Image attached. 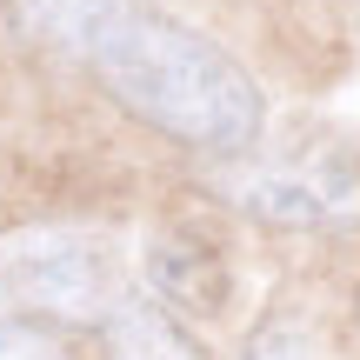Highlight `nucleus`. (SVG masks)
I'll return each instance as SVG.
<instances>
[{
	"label": "nucleus",
	"mask_w": 360,
	"mask_h": 360,
	"mask_svg": "<svg viewBox=\"0 0 360 360\" xmlns=\"http://www.w3.org/2000/svg\"><path fill=\"white\" fill-rule=\"evenodd\" d=\"M87 60L134 120H147L180 147L247 154L260 134V87L247 80V67L167 13L134 7L127 20H114L94 40Z\"/></svg>",
	"instance_id": "nucleus-1"
},
{
	"label": "nucleus",
	"mask_w": 360,
	"mask_h": 360,
	"mask_svg": "<svg viewBox=\"0 0 360 360\" xmlns=\"http://www.w3.org/2000/svg\"><path fill=\"white\" fill-rule=\"evenodd\" d=\"M127 267L107 233L40 227L0 247V307L47 314V321H114L127 307Z\"/></svg>",
	"instance_id": "nucleus-2"
},
{
	"label": "nucleus",
	"mask_w": 360,
	"mask_h": 360,
	"mask_svg": "<svg viewBox=\"0 0 360 360\" xmlns=\"http://www.w3.org/2000/svg\"><path fill=\"white\" fill-rule=\"evenodd\" d=\"M240 214L294 233H347L360 227V160L340 147H294V154H247L214 180Z\"/></svg>",
	"instance_id": "nucleus-3"
},
{
	"label": "nucleus",
	"mask_w": 360,
	"mask_h": 360,
	"mask_svg": "<svg viewBox=\"0 0 360 360\" xmlns=\"http://www.w3.org/2000/svg\"><path fill=\"white\" fill-rule=\"evenodd\" d=\"M134 0H13V27L34 47H67V53H94V40L114 20H127Z\"/></svg>",
	"instance_id": "nucleus-4"
},
{
	"label": "nucleus",
	"mask_w": 360,
	"mask_h": 360,
	"mask_svg": "<svg viewBox=\"0 0 360 360\" xmlns=\"http://www.w3.org/2000/svg\"><path fill=\"white\" fill-rule=\"evenodd\" d=\"M154 287L174 300V307H193V314H214L227 300V260L214 254L207 240H154V260H147Z\"/></svg>",
	"instance_id": "nucleus-5"
},
{
	"label": "nucleus",
	"mask_w": 360,
	"mask_h": 360,
	"mask_svg": "<svg viewBox=\"0 0 360 360\" xmlns=\"http://www.w3.org/2000/svg\"><path fill=\"white\" fill-rule=\"evenodd\" d=\"M107 360H207V347L174 321V307L127 300L107 321Z\"/></svg>",
	"instance_id": "nucleus-6"
},
{
	"label": "nucleus",
	"mask_w": 360,
	"mask_h": 360,
	"mask_svg": "<svg viewBox=\"0 0 360 360\" xmlns=\"http://www.w3.org/2000/svg\"><path fill=\"white\" fill-rule=\"evenodd\" d=\"M0 360H74V347H67L53 327L0 307Z\"/></svg>",
	"instance_id": "nucleus-7"
}]
</instances>
